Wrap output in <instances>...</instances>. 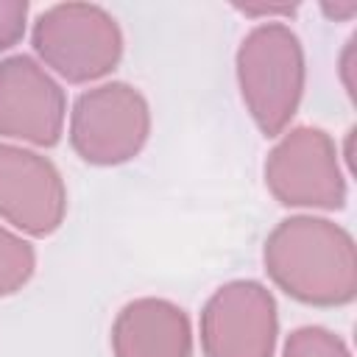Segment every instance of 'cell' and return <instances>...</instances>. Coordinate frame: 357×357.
<instances>
[{"label":"cell","mask_w":357,"mask_h":357,"mask_svg":"<svg viewBox=\"0 0 357 357\" xmlns=\"http://www.w3.org/2000/svg\"><path fill=\"white\" fill-rule=\"evenodd\" d=\"M321 11L329 17V20H351L357 14V3H324Z\"/></svg>","instance_id":"15"},{"label":"cell","mask_w":357,"mask_h":357,"mask_svg":"<svg viewBox=\"0 0 357 357\" xmlns=\"http://www.w3.org/2000/svg\"><path fill=\"white\" fill-rule=\"evenodd\" d=\"M151 134V106L126 81H106L81 92L70 112V145L86 165H123Z\"/></svg>","instance_id":"4"},{"label":"cell","mask_w":357,"mask_h":357,"mask_svg":"<svg viewBox=\"0 0 357 357\" xmlns=\"http://www.w3.org/2000/svg\"><path fill=\"white\" fill-rule=\"evenodd\" d=\"M282 357H351V349L324 326H298L287 335Z\"/></svg>","instance_id":"11"},{"label":"cell","mask_w":357,"mask_h":357,"mask_svg":"<svg viewBox=\"0 0 357 357\" xmlns=\"http://www.w3.org/2000/svg\"><path fill=\"white\" fill-rule=\"evenodd\" d=\"M33 271H36L33 245L22 234L0 226V298L22 290L31 282Z\"/></svg>","instance_id":"10"},{"label":"cell","mask_w":357,"mask_h":357,"mask_svg":"<svg viewBox=\"0 0 357 357\" xmlns=\"http://www.w3.org/2000/svg\"><path fill=\"white\" fill-rule=\"evenodd\" d=\"M114 357H192L187 312L156 296L128 301L112 324Z\"/></svg>","instance_id":"9"},{"label":"cell","mask_w":357,"mask_h":357,"mask_svg":"<svg viewBox=\"0 0 357 357\" xmlns=\"http://www.w3.org/2000/svg\"><path fill=\"white\" fill-rule=\"evenodd\" d=\"M234 8H237L240 14H245V17H259L262 22H273V20L290 17V14L296 11V6H271V3H268V6H265V3H259V6H248V3L240 6V3H237Z\"/></svg>","instance_id":"14"},{"label":"cell","mask_w":357,"mask_h":357,"mask_svg":"<svg viewBox=\"0 0 357 357\" xmlns=\"http://www.w3.org/2000/svg\"><path fill=\"white\" fill-rule=\"evenodd\" d=\"M67 95L61 84L31 56L0 61V137L53 148L64 134Z\"/></svg>","instance_id":"7"},{"label":"cell","mask_w":357,"mask_h":357,"mask_svg":"<svg viewBox=\"0 0 357 357\" xmlns=\"http://www.w3.org/2000/svg\"><path fill=\"white\" fill-rule=\"evenodd\" d=\"M271 195L290 209H340L346 173L335 139L315 126H296L279 137L265 159Z\"/></svg>","instance_id":"5"},{"label":"cell","mask_w":357,"mask_h":357,"mask_svg":"<svg viewBox=\"0 0 357 357\" xmlns=\"http://www.w3.org/2000/svg\"><path fill=\"white\" fill-rule=\"evenodd\" d=\"M36 61L67 84L106 78L123 59V31L117 20L95 3L47 6L31 28Z\"/></svg>","instance_id":"3"},{"label":"cell","mask_w":357,"mask_h":357,"mask_svg":"<svg viewBox=\"0 0 357 357\" xmlns=\"http://www.w3.org/2000/svg\"><path fill=\"white\" fill-rule=\"evenodd\" d=\"M245 112L265 137H282L298 112L307 64L301 39L282 20L254 25L234 56Z\"/></svg>","instance_id":"2"},{"label":"cell","mask_w":357,"mask_h":357,"mask_svg":"<svg viewBox=\"0 0 357 357\" xmlns=\"http://www.w3.org/2000/svg\"><path fill=\"white\" fill-rule=\"evenodd\" d=\"M262 262L271 282L312 307H343L357 296L354 237L335 220L290 215L265 237Z\"/></svg>","instance_id":"1"},{"label":"cell","mask_w":357,"mask_h":357,"mask_svg":"<svg viewBox=\"0 0 357 357\" xmlns=\"http://www.w3.org/2000/svg\"><path fill=\"white\" fill-rule=\"evenodd\" d=\"M354 67H357V39L351 36L337 59V73H340V81L349 98H354Z\"/></svg>","instance_id":"13"},{"label":"cell","mask_w":357,"mask_h":357,"mask_svg":"<svg viewBox=\"0 0 357 357\" xmlns=\"http://www.w3.org/2000/svg\"><path fill=\"white\" fill-rule=\"evenodd\" d=\"M276 337V298L262 282H226L201 310L204 357H273Z\"/></svg>","instance_id":"6"},{"label":"cell","mask_w":357,"mask_h":357,"mask_svg":"<svg viewBox=\"0 0 357 357\" xmlns=\"http://www.w3.org/2000/svg\"><path fill=\"white\" fill-rule=\"evenodd\" d=\"M28 8L25 0H0V53L11 50L25 36Z\"/></svg>","instance_id":"12"},{"label":"cell","mask_w":357,"mask_h":357,"mask_svg":"<svg viewBox=\"0 0 357 357\" xmlns=\"http://www.w3.org/2000/svg\"><path fill=\"white\" fill-rule=\"evenodd\" d=\"M67 215V187L59 167L25 148L0 142V218L22 234L47 237Z\"/></svg>","instance_id":"8"}]
</instances>
